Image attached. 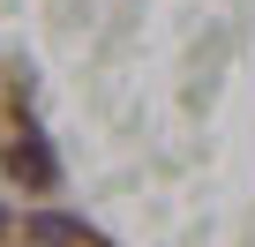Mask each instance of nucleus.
Masks as SVG:
<instances>
[{
	"instance_id": "f257e3e1",
	"label": "nucleus",
	"mask_w": 255,
	"mask_h": 247,
	"mask_svg": "<svg viewBox=\"0 0 255 247\" xmlns=\"http://www.w3.org/2000/svg\"><path fill=\"white\" fill-rule=\"evenodd\" d=\"M8 172H15L23 187H53V180H60V165H53V150H45L38 135H15V143H8Z\"/></svg>"
},
{
	"instance_id": "f03ea898",
	"label": "nucleus",
	"mask_w": 255,
	"mask_h": 247,
	"mask_svg": "<svg viewBox=\"0 0 255 247\" xmlns=\"http://www.w3.org/2000/svg\"><path fill=\"white\" fill-rule=\"evenodd\" d=\"M30 240H38V247H75V240H90V232H83L75 217H53V210H45V217H30Z\"/></svg>"
},
{
	"instance_id": "7ed1b4c3",
	"label": "nucleus",
	"mask_w": 255,
	"mask_h": 247,
	"mask_svg": "<svg viewBox=\"0 0 255 247\" xmlns=\"http://www.w3.org/2000/svg\"><path fill=\"white\" fill-rule=\"evenodd\" d=\"M0 232H8V210H0Z\"/></svg>"
}]
</instances>
